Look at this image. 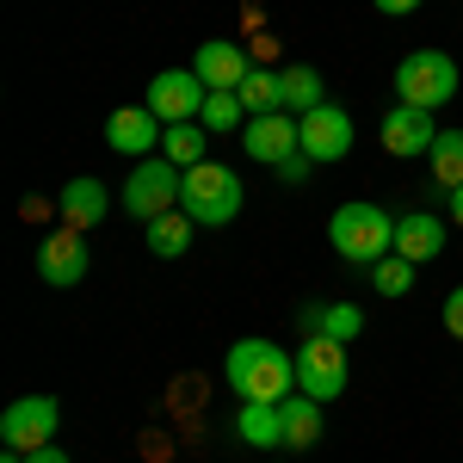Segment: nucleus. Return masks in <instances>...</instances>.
<instances>
[{
    "mask_svg": "<svg viewBox=\"0 0 463 463\" xmlns=\"http://www.w3.org/2000/svg\"><path fill=\"white\" fill-rule=\"evenodd\" d=\"M241 179L229 174V167H216V161H198V167H185V185H179V211L192 216L198 229H222V222H235L241 216Z\"/></svg>",
    "mask_w": 463,
    "mask_h": 463,
    "instance_id": "7ed1b4c3",
    "label": "nucleus"
},
{
    "mask_svg": "<svg viewBox=\"0 0 463 463\" xmlns=\"http://www.w3.org/2000/svg\"><path fill=\"white\" fill-rule=\"evenodd\" d=\"M371 272V290L377 297H408L414 290V260H402V253H383L377 266H364Z\"/></svg>",
    "mask_w": 463,
    "mask_h": 463,
    "instance_id": "393cba45",
    "label": "nucleus"
},
{
    "mask_svg": "<svg viewBox=\"0 0 463 463\" xmlns=\"http://www.w3.org/2000/svg\"><path fill=\"white\" fill-rule=\"evenodd\" d=\"M432 143H439V124H432V111H420V106H395V111H383V148H390V155L414 161V155H432Z\"/></svg>",
    "mask_w": 463,
    "mask_h": 463,
    "instance_id": "f8f14e48",
    "label": "nucleus"
},
{
    "mask_svg": "<svg viewBox=\"0 0 463 463\" xmlns=\"http://www.w3.org/2000/svg\"><path fill=\"white\" fill-rule=\"evenodd\" d=\"M204 148H211V130H204L198 118H192V124H167V130H161V155L174 161L179 174H185V167H198V161H204Z\"/></svg>",
    "mask_w": 463,
    "mask_h": 463,
    "instance_id": "aec40b11",
    "label": "nucleus"
},
{
    "mask_svg": "<svg viewBox=\"0 0 463 463\" xmlns=\"http://www.w3.org/2000/svg\"><path fill=\"white\" fill-rule=\"evenodd\" d=\"M458 62L445 56V50H408L402 62H395V93H402V106H420V111H439L458 99Z\"/></svg>",
    "mask_w": 463,
    "mask_h": 463,
    "instance_id": "20e7f679",
    "label": "nucleus"
},
{
    "mask_svg": "<svg viewBox=\"0 0 463 463\" xmlns=\"http://www.w3.org/2000/svg\"><path fill=\"white\" fill-rule=\"evenodd\" d=\"M371 6H377V13H390V19H402V13H414L420 0H371Z\"/></svg>",
    "mask_w": 463,
    "mask_h": 463,
    "instance_id": "c85d7f7f",
    "label": "nucleus"
},
{
    "mask_svg": "<svg viewBox=\"0 0 463 463\" xmlns=\"http://www.w3.org/2000/svg\"><path fill=\"white\" fill-rule=\"evenodd\" d=\"M358 327H364V309H358V303H327V309H321V327H316V334H327V340H340V346H346Z\"/></svg>",
    "mask_w": 463,
    "mask_h": 463,
    "instance_id": "a878e982",
    "label": "nucleus"
},
{
    "mask_svg": "<svg viewBox=\"0 0 463 463\" xmlns=\"http://www.w3.org/2000/svg\"><path fill=\"white\" fill-rule=\"evenodd\" d=\"M161 118L148 106H124V111H111V124H106V143L118 148V155H130V161H148V148H161Z\"/></svg>",
    "mask_w": 463,
    "mask_h": 463,
    "instance_id": "ddd939ff",
    "label": "nucleus"
},
{
    "mask_svg": "<svg viewBox=\"0 0 463 463\" xmlns=\"http://www.w3.org/2000/svg\"><path fill=\"white\" fill-rule=\"evenodd\" d=\"M204 99H211V87L198 80V69H161L148 80L143 106L155 111L161 124H192V118H204Z\"/></svg>",
    "mask_w": 463,
    "mask_h": 463,
    "instance_id": "6e6552de",
    "label": "nucleus"
},
{
    "mask_svg": "<svg viewBox=\"0 0 463 463\" xmlns=\"http://www.w3.org/2000/svg\"><path fill=\"white\" fill-rule=\"evenodd\" d=\"M395 253H402V260H414V266L439 260V253H445V222H439V216H427V211L395 216Z\"/></svg>",
    "mask_w": 463,
    "mask_h": 463,
    "instance_id": "dca6fc26",
    "label": "nucleus"
},
{
    "mask_svg": "<svg viewBox=\"0 0 463 463\" xmlns=\"http://www.w3.org/2000/svg\"><path fill=\"white\" fill-rule=\"evenodd\" d=\"M303 155H309L316 167L321 161H346V155H353V111L334 106V99L309 111V118H303Z\"/></svg>",
    "mask_w": 463,
    "mask_h": 463,
    "instance_id": "9b49d317",
    "label": "nucleus"
},
{
    "mask_svg": "<svg viewBox=\"0 0 463 463\" xmlns=\"http://www.w3.org/2000/svg\"><path fill=\"white\" fill-rule=\"evenodd\" d=\"M445 334H451V340H463V285L445 297Z\"/></svg>",
    "mask_w": 463,
    "mask_h": 463,
    "instance_id": "cd10ccee",
    "label": "nucleus"
},
{
    "mask_svg": "<svg viewBox=\"0 0 463 463\" xmlns=\"http://www.w3.org/2000/svg\"><path fill=\"white\" fill-rule=\"evenodd\" d=\"M211 137H222V130H235V124H248V106H241V93L235 87H211V99H204V118H198Z\"/></svg>",
    "mask_w": 463,
    "mask_h": 463,
    "instance_id": "5701e85b",
    "label": "nucleus"
},
{
    "mask_svg": "<svg viewBox=\"0 0 463 463\" xmlns=\"http://www.w3.org/2000/svg\"><path fill=\"white\" fill-rule=\"evenodd\" d=\"M346 346L340 340H327V334H309L303 346H297V390L316 395V402H334V395L346 390Z\"/></svg>",
    "mask_w": 463,
    "mask_h": 463,
    "instance_id": "423d86ee",
    "label": "nucleus"
},
{
    "mask_svg": "<svg viewBox=\"0 0 463 463\" xmlns=\"http://www.w3.org/2000/svg\"><path fill=\"white\" fill-rule=\"evenodd\" d=\"M37 279L43 285H56V290H69L87 279V229H56V235H43L37 241Z\"/></svg>",
    "mask_w": 463,
    "mask_h": 463,
    "instance_id": "1a4fd4ad",
    "label": "nucleus"
},
{
    "mask_svg": "<svg viewBox=\"0 0 463 463\" xmlns=\"http://www.w3.org/2000/svg\"><path fill=\"white\" fill-rule=\"evenodd\" d=\"M179 185H185V174H179L167 155H148V161H130V179H124V192H118V204L137 216V222H155V216L179 211Z\"/></svg>",
    "mask_w": 463,
    "mask_h": 463,
    "instance_id": "39448f33",
    "label": "nucleus"
},
{
    "mask_svg": "<svg viewBox=\"0 0 463 463\" xmlns=\"http://www.w3.org/2000/svg\"><path fill=\"white\" fill-rule=\"evenodd\" d=\"M432 179H439V192L463 185V130H439V143H432Z\"/></svg>",
    "mask_w": 463,
    "mask_h": 463,
    "instance_id": "b1692460",
    "label": "nucleus"
},
{
    "mask_svg": "<svg viewBox=\"0 0 463 463\" xmlns=\"http://www.w3.org/2000/svg\"><path fill=\"white\" fill-rule=\"evenodd\" d=\"M279 414H285V445L290 451H303V445H316L321 439V402L316 395H285V402H279Z\"/></svg>",
    "mask_w": 463,
    "mask_h": 463,
    "instance_id": "f3484780",
    "label": "nucleus"
},
{
    "mask_svg": "<svg viewBox=\"0 0 463 463\" xmlns=\"http://www.w3.org/2000/svg\"><path fill=\"white\" fill-rule=\"evenodd\" d=\"M25 463H69V451H62V445H43V451H32Z\"/></svg>",
    "mask_w": 463,
    "mask_h": 463,
    "instance_id": "c756f323",
    "label": "nucleus"
},
{
    "mask_svg": "<svg viewBox=\"0 0 463 463\" xmlns=\"http://www.w3.org/2000/svg\"><path fill=\"white\" fill-rule=\"evenodd\" d=\"M316 106H327V99H321V74L309 69V62L285 69V111L290 118H309Z\"/></svg>",
    "mask_w": 463,
    "mask_h": 463,
    "instance_id": "4be33fe9",
    "label": "nucleus"
},
{
    "mask_svg": "<svg viewBox=\"0 0 463 463\" xmlns=\"http://www.w3.org/2000/svg\"><path fill=\"white\" fill-rule=\"evenodd\" d=\"M111 211V192H106V179H93V174H80L62 185V222L69 229H99Z\"/></svg>",
    "mask_w": 463,
    "mask_h": 463,
    "instance_id": "2eb2a0df",
    "label": "nucleus"
},
{
    "mask_svg": "<svg viewBox=\"0 0 463 463\" xmlns=\"http://www.w3.org/2000/svg\"><path fill=\"white\" fill-rule=\"evenodd\" d=\"M235 432H241L248 445H260V451H272V445H285V414H279L272 402H241Z\"/></svg>",
    "mask_w": 463,
    "mask_h": 463,
    "instance_id": "a211bd4d",
    "label": "nucleus"
},
{
    "mask_svg": "<svg viewBox=\"0 0 463 463\" xmlns=\"http://www.w3.org/2000/svg\"><path fill=\"white\" fill-rule=\"evenodd\" d=\"M222 371H229V383L241 402H285L297 395V353H285L279 340H266V334H248V340H235L229 358H222Z\"/></svg>",
    "mask_w": 463,
    "mask_h": 463,
    "instance_id": "f257e3e1",
    "label": "nucleus"
},
{
    "mask_svg": "<svg viewBox=\"0 0 463 463\" xmlns=\"http://www.w3.org/2000/svg\"><path fill=\"white\" fill-rule=\"evenodd\" d=\"M327 241H334V253L346 266H377L383 253H395V216L383 204H371V198H353V204L334 211Z\"/></svg>",
    "mask_w": 463,
    "mask_h": 463,
    "instance_id": "f03ea898",
    "label": "nucleus"
},
{
    "mask_svg": "<svg viewBox=\"0 0 463 463\" xmlns=\"http://www.w3.org/2000/svg\"><path fill=\"white\" fill-rule=\"evenodd\" d=\"M148 235V253H155V260H179V253L192 248V229H198V222H192V216L185 211H167V216H155V222H143Z\"/></svg>",
    "mask_w": 463,
    "mask_h": 463,
    "instance_id": "6ab92c4d",
    "label": "nucleus"
},
{
    "mask_svg": "<svg viewBox=\"0 0 463 463\" xmlns=\"http://www.w3.org/2000/svg\"><path fill=\"white\" fill-rule=\"evenodd\" d=\"M192 69L204 87H241L253 74V56L241 43H229V37H211V43H198V56H192Z\"/></svg>",
    "mask_w": 463,
    "mask_h": 463,
    "instance_id": "4468645a",
    "label": "nucleus"
},
{
    "mask_svg": "<svg viewBox=\"0 0 463 463\" xmlns=\"http://www.w3.org/2000/svg\"><path fill=\"white\" fill-rule=\"evenodd\" d=\"M56 420H62V408H56V395H19L6 414H0V439H6V451H43V445H56Z\"/></svg>",
    "mask_w": 463,
    "mask_h": 463,
    "instance_id": "0eeeda50",
    "label": "nucleus"
},
{
    "mask_svg": "<svg viewBox=\"0 0 463 463\" xmlns=\"http://www.w3.org/2000/svg\"><path fill=\"white\" fill-rule=\"evenodd\" d=\"M309 167H316V161L297 148V155H285V161H279V179H285V185H303V179H309Z\"/></svg>",
    "mask_w": 463,
    "mask_h": 463,
    "instance_id": "bb28decb",
    "label": "nucleus"
},
{
    "mask_svg": "<svg viewBox=\"0 0 463 463\" xmlns=\"http://www.w3.org/2000/svg\"><path fill=\"white\" fill-rule=\"evenodd\" d=\"M241 148H248V161H266V167H279L285 155H297V148H303V118H290V111L248 118V124H241Z\"/></svg>",
    "mask_w": 463,
    "mask_h": 463,
    "instance_id": "9d476101",
    "label": "nucleus"
},
{
    "mask_svg": "<svg viewBox=\"0 0 463 463\" xmlns=\"http://www.w3.org/2000/svg\"><path fill=\"white\" fill-rule=\"evenodd\" d=\"M241 106H248V118H266V111H285V74H272V69H253L241 87Z\"/></svg>",
    "mask_w": 463,
    "mask_h": 463,
    "instance_id": "412c9836",
    "label": "nucleus"
},
{
    "mask_svg": "<svg viewBox=\"0 0 463 463\" xmlns=\"http://www.w3.org/2000/svg\"><path fill=\"white\" fill-rule=\"evenodd\" d=\"M445 211H451V222L463 229V185H451V192H445Z\"/></svg>",
    "mask_w": 463,
    "mask_h": 463,
    "instance_id": "7c9ffc66",
    "label": "nucleus"
}]
</instances>
